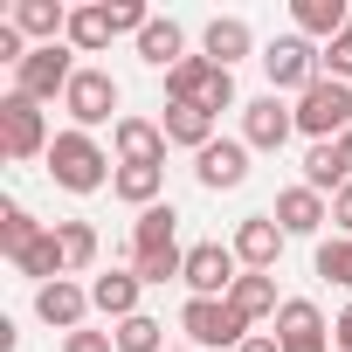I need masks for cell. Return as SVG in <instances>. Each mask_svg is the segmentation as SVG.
Instances as JSON below:
<instances>
[{
    "mask_svg": "<svg viewBox=\"0 0 352 352\" xmlns=\"http://www.w3.org/2000/svg\"><path fill=\"white\" fill-rule=\"evenodd\" d=\"M111 173H118V166H111V152H104L90 131H76V124L56 131V145H49V180H56L63 194H104Z\"/></svg>",
    "mask_w": 352,
    "mask_h": 352,
    "instance_id": "obj_1",
    "label": "cell"
},
{
    "mask_svg": "<svg viewBox=\"0 0 352 352\" xmlns=\"http://www.w3.org/2000/svg\"><path fill=\"white\" fill-rule=\"evenodd\" d=\"M180 331H187V345H194V352H242V338H256V331H249V318H242L228 297H187Z\"/></svg>",
    "mask_w": 352,
    "mask_h": 352,
    "instance_id": "obj_2",
    "label": "cell"
},
{
    "mask_svg": "<svg viewBox=\"0 0 352 352\" xmlns=\"http://www.w3.org/2000/svg\"><path fill=\"white\" fill-rule=\"evenodd\" d=\"M297 131H304L311 145H331V138H345V131H352V83H331V76H318V83L297 97Z\"/></svg>",
    "mask_w": 352,
    "mask_h": 352,
    "instance_id": "obj_3",
    "label": "cell"
},
{
    "mask_svg": "<svg viewBox=\"0 0 352 352\" xmlns=\"http://www.w3.org/2000/svg\"><path fill=\"white\" fill-rule=\"evenodd\" d=\"M49 145H56V138H49L42 104L21 97V90H8V97H0V152L21 166V159H49Z\"/></svg>",
    "mask_w": 352,
    "mask_h": 352,
    "instance_id": "obj_4",
    "label": "cell"
},
{
    "mask_svg": "<svg viewBox=\"0 0 352 352\" xmlns=\"http://www.w3.org/2000/svg\"><path fill=\"white\" fill-rule=\"evenodd\" d=\"M69 83H76V49H69V42H49V49H28V63L14 69V90H21V97H35V104L63 97Z\"/></svg>",
    "mask_w": 352,
    "mask_h": 352,
    "instance_id": "obj_5",
    "label": "cell"
},
{
    "mask_svg": "<svg viewBox=\"0 0 352 352\" xmlns=\"http://www.w3.org/2000/svg\"><path fill=\"white\" fill-rule=\"evenodd\" d=\"M63 111H69L76 131L118 124V76H111V69H76V83L63 90Z\"/></svg>",
    "mask_w": 352,
    "mask_h": 352,
    "instance_id": "obj_6",
    "label": "cell"
},
{
    "mask_svg": "<svg viewBox=\"0 0 352 352\" xmlns=\"http://www.w3.org/2000/svg\"><path fill=\"white\" fill-rule=\"evenodd\" d=\"M290 131H297V104H283L276 90H263V97L242 104V145L249 152H283Z\"/></svg>",
    "mask_w": 352,
    "mask_h": 352,
    "instance_id": "obj_7",
    "label": "cell"
},
{
    "mask_svg": "<svg viewBox=\"0 0 352 352\" xmlns=\"http://www.w3.org/2000/svg\"><path fill=\"white\" fill-rule=\"evenodd\" d=\"M318 56H324V49H311L304 35H276V42L263 49V69H270V90H297V97H304V90H311V83L324 76V69H318Z\"/></svg>",
    "mask_w": 352,
    "mask_h": 352,
    "instance_id": "obj_8",
    "label": "cell"
},
{
    "mask_svg": "<svg viewBox=\"0 0 352 352\" xmlns=\"http://www.w3.org/2000/svg\"><path fill=\"white\" fill-rule=\"evenodd\" d=\"M235 276H242L235 242H194V249H187V276H180V283H187L194 297H228Z\"/></svg>",
    "mask_w": 352,
    "mask_h": 352,
    "instance_id": "obj_9",
    "label": "cell"
},
{
    "mask_svg": "<svg viewBox=\"0 0 352 352\" xmlns=\"http://www.w3.org/2000/svg\"><path fill=\"white\" fill-rule=\"evenodd\" d=\"M270 331H276L283 352H331V324H324V311L311 297H283V311L270 318Z\"/></svg>",
    "mask_w": 352,
    "mask_h": 352,
    "instance_id": "obj_10",
    "label": "cell"
},
{
    "mask_svg": "<svg viewBox=\"0 0 352 352\" xmlns=\"http://www.w3.org/2000/svg\"><path fill=\"white\" fill-rule=\"evenodd\" d=\"M194 180H201L208 194H235V187L249 180V145H242V138H214L208 152H194Z\"/></svg>",
    "mask_w": 352,
    "mask_h": 352,
    "instance_id": "obj_11",
    "label": "cell"
},
{
    "mask_svg": "<svg viewBox=\"0 0 352 352\" xmlns=\"http://www.w3.org/2000/svg\"><path fill=\"white\" fill-rule=\"evenodd\" d=\"M283 242H290V235L276 228V214H242V221H235V263H242V270H263V276H270L276 256H283Z\"/></svg>",
    "mask_w": 352,
    "mask_h": 352,
    "instance_id": "obj_12",
    "label": "cell"
},
{
    "mask_svg": "<svg viewBox=\"0 0 352 352\" xmlns=\"http://www.w3.org/2000/svg\"><path fill=\"white\" fill-rule=\"evenodd\" d=\"M90 311H97V304H90V290H83V283H69V276H56V283H42V290H35V318H42V324H56L63 338H69V331H83V318H90Z\"/></svg>",
    "mask_w": 352,
    "mask_h": 352,
    "instance_id": "obj_13",
    "label": "cell"
},
{
    "mask_svg": "<svg viewBox=\"0 0 352 352\" xmlns=\"http://www.w3.org/2000/svg\"><path fill=\"white\" fill-rule=\"evenodd\" d=\"M111 145H118V166H166V131L152 118H118Z\"/></svg>",
    "mask_w": 352,
    "mask_h": 352,
    "instance_id": "obj_14",
    "label": "cell"
},
{
    "mask_svg": "<svg viewBox=\"0 0 352 352\" xmlns=\"http://www.w3.org/2000/svg\"><path fill=\"white\" fill-rule=\"evenodd\" d=\"M270 214H276V228H283V235H318V228L331 221V201H324V194H311V187L297 180V187H283V194H276V208H270Z\"/></svg>",
    "mask_w": 352,
    "mask_h": 352,
    "instance_id": "obj_15",
    "label": "cell"
},
{
    "mask_svg": "<svg viewBox=\"0 0 352 352\" xmlns=\"http://www.w3.org/2000/svg\"><path fill=\"white\" fill-rule=\"evenodd\" d=\"M249 49H256V28H249L242 14H214V21H208V35H201V56H208L214 69H235Z\"/></svg>",
    "mask_w": 352,
    "mask_h": 352,
    "instance_id": "obj_16",
    "label": "cell"
},
{
    "mask_svg": "<svg viewBox=\"0 0 352 352\" xmlns=\"http://www.w3.org/2000/svg\"><path fill=\"white\" fill-rule=\"evenodd\" d=\"M159 131H166V145H187V152H208V145H214V111H201V104H166Z\"/></svg>",
    "mask_w": 352,
    "mask_h": 352,
    "instance_id": "obj_17",
    "label": "cell"
},
{
    "mask_svg": "<svg viewBox=\"0 0 352 352\" xmlns=\"http://www.w3.org/2000/svg\"><path fill=\"white\" fill-rule=\"evenodd\" d=\"M118 42V21H111V0H90V8H69V49L76 56H97Z\"/></svg>",
    "mask_w": 352,
    "mask_h": 352,
    "instance_id": "obj_18",
    "label": "cell"
},
{
    "mask_svg": "<svg viewBox=\"0 0 352 352\" xmlns=\"http://www.w3.org/2000/svg\"><path fill=\"white\" fill-rule=\"evenodd\" d=\"M290 21H297V35L311 42H338L345 35V21H352V8H345V0H290Z\"/></svg>",
    "mask_w": 352,
    "mask_h": 352,
    "instance_id": "obj_19",
    "label": "cell"
},
{
    "mask_svg": "<svg viewBox=\"0 0 352 352\" xmlns=\"http://www.w3.org/2000/svg\"><path fill=\"white\" fill-rule=\"evenodd\" d=\"M138 290H145V283H138V270H111V276H97V283H90V304H97L104 318H118V324H124V318H138Z\"/></svg>",
    "mask_w": 352,
    "mask_h": 352,
    "instance_id": "obj_20",
    "label": "cell"
},
{
    "mask_svg": "<svg viewBox=\"0 0 352 352\" xmlns=\"http://www.w3.org/2000/svg\"><path fill=\"white\" fill-rule=\"evenodd\" d=\"M111 194L124 201V208H159V194H166V166H118L111 173Z\"/></svg>",
    "mask_w": 352,
    "mask_h": 352,
    "instance_id": "obj_21",
    "label": "cell"
},
{
    "mask_svg": "<svg viewBox=\"0 0 352 352\" xmlns=\"http://www.w3.org/2000/svg\"><path fill=\"white\" fill-rule=\"evenodd\" d=\"M173 242H180V214H173L166 201L131 221V263H138V256H159V249H173Z\"/></svg>",
    "mask_w": 352,
    "mask_h": 352,
    "instance_id": "obj_22",
    "label": "cell"
},
{
    "mask_svg": "<svg viewBox=\"0 0 352 352\" xmlns=\"http://www.w3.org/2000/svg\"><path fill=\"white\" fill-rule=\"evenodd\" d=\"M228 304H235L249 324L283 311V297H276V276H263V270H242V276H235V290H228Z\"/></svg>",
    "mask_w": 352,
    "mask_h": 352,
    "instance_id": "obj_23",
    "label": "cell"
},
{
    "mask_svg": "<svg viewBox=\"0 0 352 352\" xmlns=\"http://www.w3.org/2000/svg\"><path fill=\"white\" fill-rule=\"evenodd\" d=\"M138 63H152V69H180V63H187L180 21H159V14H152V28L138 35Z\"/></svg>",
    "mask_w": 352,
    "mask_h": 352,
    "instance_id": "obj_24",
    "label": "cell"
},
{
    "mask_svg": "<svg viewBox=\"0 0 352 352\" xmlns=\"http://www.w3.org/2000/svg\"><path fill=\"white\" fill-rule=\"evenodd\" d=\"M42 235H49V228H42V221H35L21 201H8V208H0V256H8V263H21V256H28Z\"/></svg>",
    "mask_w": 352,
    "mask_h": 352,
    "instance_id": "obj_25",
    "label": "cell"
},
{
    "mask_svg": "<svg viewBox=\"0 0 352 352\" xmlns=\"http://www.w3.org/2000/svg\"><path fill=\"white\" fill-rule=\"evenodd\" d=\"M304 187H311V194H324V201H331V194L345 187V166H338V145H311V152H304Z\"/></svg>",
    "mask_w": 352,
    "mask_h": 352,
    "instance_id": "obj_26",
    "label": "cell"
},
{
    "mask_svg": "<svg viewBox=\"0 0 352 352\" xmlns=\"http://www.w3.org/2000/svg\"><path fill=\"white\" fill-rule=\"evenodd\" d=\"M208 76H214V63H208V56H187L180 69H166V104H201Z\"/></svg>",
    "mask_w": 352,
    "mask_h": 352,
    "instance_id": "obj_27",
    "label": "cell"
},
{
    "mask_svg": "<svg viewBox=\"0 0 352 352\" xmlns=\"http://www.w3.org/2000/svg\"><path fill=\"white\" fill-rule=\"evenodd\" d=\"M49 228H56V242H63V263H69V276L97 263V228H90V221H49Z\"/></svg>",
    "mask_w": 352,
    "mask_h": 352,
    "instance_id": "obj_28",
    "label": "cell"
},
{
    "mask_svg": "<svg viewBox=\"0 0 352 352\" xmlns=\"http://www.w3.org/2000/svg\"><path fill=\"white\" fill-rule=\"evenodd\" d=\"M14 270H21V276H35V290H42V283H56V276H69V263H63V242H56V228H49V235H42V242H35V249H28V256L14 263Z\"/></svg>",
    "mask_w": 352,
    "mask_h": 352,
    "instance_id": "obj_29",
    "label": "cell"
},
{
    "mask_svg": "<svg viewBox=\"0 0 352 352\" xmlns=\"http://www.w3.org/2000/svg\"><path fill=\"white\" fill-rule=\"evenodd\" d=\"M111 338H118V352H166V324H159V318H145V311H138V318H124Z\"/></svg>",
    "mask_w": 352,
    "mask_h": 352,
    "instance_id": "obj_30",
    "label": "cell"
},
{
    "mask_svg": "<svg viewBox=\"0 0 352 352\" xmlns=\"http://www.w3.org/2000/svg\"><path fill=\"white\" fill-rule=\"evenodd\" d=\"M318 276H324V283H338V290H352V235L318 242Z\"/></svg>",
    "mask_w": 352,
    "mask_h": 352,
    "instance_id": "obj_31",
    "label": "cell"
},
{
    "mask_svg": "<svg viewBox=\"0 0 352 352\" xmlns=\"http://www.w3.org/2000/svg\"><path fill=\"white\" fill-rule=\"evenodd\" d=\"M318 69H324L331 83H352V21H345V35H338V42H324V56H318Z\"/></svg>",
    "mask_w": 352,
    "mask_h": 352,
    "instance_id": "obj_32",
    "label": "cell"
},
{
    "mask_svg": "<svg viewBox=\"0 0 352 352\" xmlns=\"http://www.w3.org/2000/svg\"><path fill=\"white\" fill-rule=\"evenodd\" d=\"M63 352H118V338H111V331H90V324H83V331H69V338H63Z\"/></svg>",
    "mask_w": 352,
    "mask_h": 352,
    "instance_id": "obj_33",
    "label": "cell"
},
{
    "mask_svg": "<svg viewBox=\"0 0 352 352\" xmlns=\"http://www.w3.org/2000/svg\"><path fill=\"white\" fill-rule=\"evenodd\" d=\"M331 228H338V235H352V180L331 194Z\"/></svg>",
    "mask_w": 352,
    "mask_h": 352,
    "instance_id": "obj_34",
    "label": "cell"
},
{
    "mask_svg": "<svg viewBox=\"0 0 352 352\" xmlns=\"http://www.w3.org/2000/svg\"><path fill=\"white\" fill-rule=\"evenodd\" d=\"M331 352H352V304L331 318Z\"/></svg>",
    "mask_w": 352,
    "mask_h": 352,
    "instance_id": "obj_35",
    "label": "cell"
},
{
    "mask_svg": "<svg viewBox=\"0 0 352 352\" xmlns=\"http://www.w3.org/2000/svg\"><path fill=\"white\" fill-rule=\"evenodd\" d=\"M242 352H283V345H276V331H256V338H242Z\"/></svg>",
    "mask_w": 352,
    "mask_h": 352,
    "instance_id": "obj_36",
    "label": "cell"
},
{
    "mask_svg": "<svg viewBox=\"0 0 352 352\" xmlns=\"http://www.w3.org/2000/svg\"><path fill=\"white\" fill-rule=\"evenodd\" d=\"M331 145H338V166H345V180H352V131H345V138H331Z\"/></svg>",
    "mask_w": 352,
    "mask_h": 352,
    "instance_id": "obj_37",
    "label": "cell"
},
{
    "mask_svg": "<svg viewBox=\"0 0 352 352\" xmlns=\"http://www.w3.org/2000/svg\"><path fill=\"white\" fill-rule=\"evenodd\" d=\"M166 352H194V345H166Z\"/></svg>",
    "mask_w": 352,
    "mask_h": 352,
    "instance_id": "obj_38",
    "label": "cell"
}]
</instances>
